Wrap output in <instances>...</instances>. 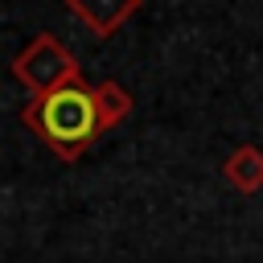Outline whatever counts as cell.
Here are the masks:
<instances>
[{"instance_id": "1", "label": "cell", "mask_w": 263, "mask_h": 263, "mask_svg": "<svg viewBox=\"0 0 263 263\" xmlns=\"http://www.w3.org/2000/svg\"><path fill=\"white\" fill-rule=\"evenodd\" d=\"M21 123L53 152L62 156L66 164H74L107 127H103V115H99V95L90 82H66L58 90H45V95H33L25 107H21Z\"/></svg>"}, {"instance_id": "2", "label": "cell", "mask_w": 263, "mask_h": 263, "mask_svg": "<svg viewBox=\"0 0 263 263\" xmlns=\"http://www.w3.org/2000/svg\"><path fill=\"white\" fill-rule=\"evenodd\" d=\"M12 78L21 86H29L33 95H45V90H58L66 82H78L82 78V66H78V58L53 33H37L12 58Z\"/></svg>"}, {"instance_id": "3", "label": "cell", "mask_w": 263, "mask_h": 263, "mask_svg": "<svg viewBox=\"0 0 263 263\" xmlns=\"http://www.w3.org/2000/svg\"><path fill=\"white\" fill-rule=\"evenodd\" d=\"M66 8H70L95 37H111V33L140 8V0H66Z\"/></svg>"}, {"instance_id": "4", "label": "cell", "mask_w": 263, "mask_h": 263, "mask_svg": "<svg viewBox=\"0 0 263 263\" xmlns=\"http://www.w3.org/2000/svg\"><path fill=\"white\" fill-rule=\"evenodd\" d=\"M222 177H226V185L230 189H238V193H259L263 189V148H255V144H238L226 160H222Z\"/></svg>"}, {"instance_id": "5", "label": "cell", "mask_w": 263, "mask_h": 263, "mask_svg": "<svg viewBox=\"0 0 263 263\" xmlns=\"http://www.w3.org/2000/svg\"><path fill=\"white\" fill-rule=\"evenodd\" d=\"M95 95H99V115H103V127H107V132L132 115V95H127L115 78H103V82L95 86Z\"/></svg>"}]
</instances>
